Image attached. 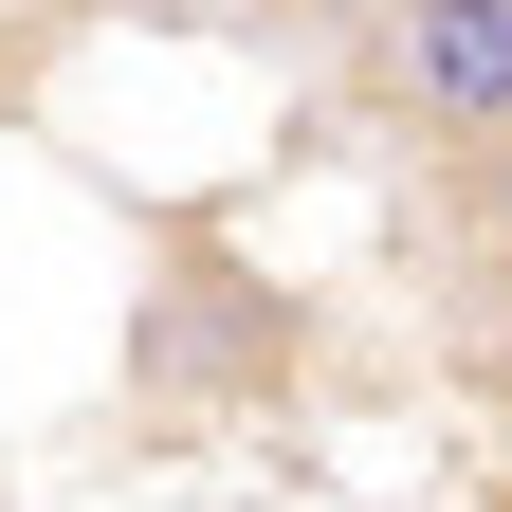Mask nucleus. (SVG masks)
Here are the masks:
<instances>
[{
  "mask_svg": "<svg viewBox=\"0 0 512 512\" xmlns=\"http://www.w3.org/2000/svg\"><path fill=\"white\" fill-rule=\"evenodd\" d=\"M275 19H311V37H366V19H384V0H275Z\"/></svg>",
  "mask_w": 512,
  "mask_h": 512,
  "instance_id": "3",
  "label": "nucleus"
},
{
  "mask_svg": "<svg viewBox=\"0 0 512 512\" xmlns=\"http://www.w3.org/2000/svg\"><path fill=\"white\" fill-rule=\"evenodd\" d=\"M458 202H476V238L512 256V128H494V147H458Z\"/></svg>",
  "mask_w": 512,
  "mask_h": 512,
  "instance_id": "2",
  "label": "nucleus"
},
{
  "mask_svg": "<svg viewBox=\"0 0 512 512\" xmlns=\"http://www.w3.org/2000/svg\"><path fill=\"white\" fill-rule=\"evenodd\" d=\"M348 55H366V92L403 110L421 147H494L512 128V0H384Z\"/></svg>",
  "mask_w": 512,
  "mask_h": 512,
  "instance_id": "1",
  "label": "nucleus"
}]
</instances>
